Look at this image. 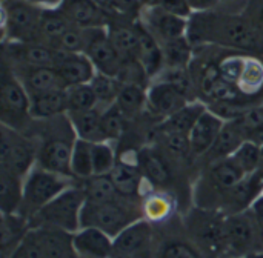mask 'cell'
I'll return each mask as SVG.
<instances>
[{
  "mask_svg": "<svg viewBox=\"0 0 263 258\" xmlns=\"http://www.w3.org/2000/svg\"><path fill=\"white\" fill-rule=\"evenodd\" d=\"M86 43H88V29L71 26L51 46H54L59 51L69 52V54H83Z\"/></svg>",
  "mask_w": 263,
  "mask_h": 258,
  "instance_id": "obj_42",
  "label": "cell"
},
{
  "mask_svg": "<svg viewBox=\"0 0 263 258\" xmlns=\"http://www.w3.org/2000/svg\"><path fill=\"white\" fill-rule=\"evenodd\" d=\"M125 118V114L116 105L106 106L102 111V131L106 142L117 140L123 135Z\"/></svg>",
  "mask_w": 263,
  "mask_h": 258,
  "instance_id": "obj_43",
  "label": "cell"
},
{
  "mask_svg": "<svg viewBox=\"0 0 263 258\" xmlns=\"http://www.w3.org/2000/svg\"><path fill=\"white\" fill-rule=\"evenodd\" d=\"M2 12L5 42H40L42 8L29 0H3Z\"/></svg>",
  "mask_w": 263,
  "mask_h": 258,
  "instance_id": "obj_4",
  "label": "cell"
},
{
  "mask_svg": "<svg viewBox=\"0 0 263 258\" xmlns=\"http://www.w3.org/2000/svg\"><path fill=\"white\" fill-rule=\"evenodd\" d=\"M247 258H263V251H259V252H256V254H253V255Z\"/></svg>",
  "mask_w": 263,
  "mask_h": 258,
  "instance_id": "obj_55",
  "label": "cell"
},
{
  "mask_svg": "<svg viewBox=\"0 0 263 258\" xmlns=\"http://www.w3.org/2000/svg\"><path fill=\"white\" fill-rule=\"evenodd\" d=\"M23 180L6 171H0V209L2 214H18L23 203Z\"/></svg>",
  "mask_w": 263,
  "mask_h": 258,
  "instance_id": "obj_27",
  "label": "cell"
},
{
  "mask_svg": "<svg viewBox=\"0 0 263 258\" xmlns=\"http://www.w3.org/2000/svg\"><path fill=\"white\" fill-rule=\"evenodd\" d=\"M188 5L191 6L193 12H205V11H213L219 6L217 0H186Z\"/></svg>",
  "mask_w": 263,
  "mask_h": 258,
  "instance_id": "obj_52",
  "label": "cell"
},
{
  "mask_svg": "<svg viewBox=\"0 0 263 258\" xmlns=\"http://www.w3.org/2000/svg\"><path fill=\"white\" fill-rule=\"evenodd\" d=\"M68 112L66 89L29 94V115L35 120H51Z\"/></svg>",
  "mask_w": 263,
  "mask_h": 258,
  "instance_id": "obj_21",
  "label": "cell"
},
{
  "mask_svg": "<svg viewBox=\"0 0 263 258\" xmlns=\"http://www.w3.org/2000/svg\"><path fill=\"white\" fill-rule=\"evenodd\" d=\"M82 188L86 202L91 203H111L122 199L109 175H92L83 180Z\"/></svg>",
  "mask_w": 263,
  "mask_h": 258,
  "instance_id": "obj_30",
  "label": "cell"
},
{
  "mask_svg": "<svg viewBox=\"0 0 263 258\" xmlns=\"http://www.w3.org/2000/svg\"><path fill=\"white\" fill-rule=\"evenodd\" d=\"M223 252L233 258H247L256 254L260 245V231L251 211L236 212L223 217L222 226Z\"/></svg>",
  "mask_w": 263,
  "mask_h": 258,
  "instance_id": "obj_5",
  "label": "cell"
},
{
  "mask_svg": "<svg viewBox=\"0 0 263 258\" xmlns=\"http://www.w3.org/2000/svg\"><path fill=\"white\" fill-rule=\"evenodd\" d=\"M174 202L168 194L153 192L143 199L142 203V217L151 223H160L173 214Z\"/></svg>",
  "mask_w": 263,
  "mask_h": 258,
  "instance_id": "obj_38",
  "label": "cell"
},
{
  "mask_svg": "<svg viewBox=\"0 0 263 258\" xmlns=\"http://www.w3.org/2000/svg\"><path fill=\"white\" fill-rule=\"evenodd\" d=\"M146 86L142 85H122L114 105L125 114L126 118L136 117L146 106Z\"/></svg>",
  "mask_w": 263,
  "mask_h": 258,
  "instance_id": "obj_33",
  "label": "cell"
},
{
  "mask_svg": "<svg viewBox=\"0 0 263 258\" xmlns=\"http://www.w3.org/2000/svg\"><path fill=\"white\" fill-rule=\"evenodd\" d=\"M72 186L71 177L48 171L42 166H34L23 180V203L18 214H23L28 220L52 202L57 195Z\"/></svg>",
  "mask_w": 263,
  "mask_h": 258,
  "instance_id": "obj_3",
  "label": "cell"
},
{
  "mask_svg": "<svg viewBox=\"0 0 263 258\" xmlns=\"http://www.w3.org/2000/svg\"><path fill=\"white\" fill-rule=\"evenodd\" d=\"M66 100H68V112H82L89 111L99 106V100L89 83L74 85L66 88Z\"/></svg>",
  "mask_w": 263,
  "mask_h": 258,
  "instance_id": "obj_40",
  "label": "cell"
},
{
  "mask_svg": "<svg viewBox=\"0 0 263 258\" xmlns=\"http://www.w3.org/2000/svg\"><path fill=\"white\" fill-rule=\"evenodd\" d=\"M208 109V106L200 100H193L168 118L162 122L160 132H173V134H182L190 135L191 129L200 118V115Z\"/></svg>",
  "mask_w": 263,
  "mask_h": 258,
  "instance_id": "obj_25",
  "label": "cell"
},
{
  "mask_svg": "<svg viewBox=\"0 0 263 258\" xmlns=\"http://www.w3.org/2000/svg\"><path fill=\"white\" fill-rule=\"evenodd\" d=\"M59 9L74 26L83 29L100 28L109 23L108 17L94 0H63Z\"/></svg>",
  "mask_w": 263,
  "mask_h": 258,
  "instance_id": "obj_19",
  "label": "cell"
},
{
  "mask_svg": "<svg viewBox=\"0 0 263 258\" xmlns=\"http://www.w3.org/2000/svg\"><path fill=\"white\" fill-rule=\"evenodd\" d=\"M139 219H142V215H136L134 211L123 203V199L111 203L85 202L80 225L82 228H97L114 239Z\"/></svg>",
  "mask_w": 263,
  "mask_h": 258,
  "instance_id": "obj_6",
  "label": "cell"
},
{
  "mask_svg": "<svg viewBox=\"0 0 263 258\" xmlns=\"http://www.w3.org/2000/svg\"><path fill=\"white\" fill-rule=\"evenodd\" d=\"M29 2L42 9H55L63 3V0H29Z\"/></svg>",
  "mask_w": 263,
  "mask_h": 258,
  "instance_id": "obj_54",
  "label": "cell"
},
{
  "mask_svg": "<svg viewBox=\"0 0 263 258\" xmlns=\"http://www.w3.org/2000/svg\"><path fill=\"white\" fill-rule=\"evenodd\" d=\"M86 197L82 186H69L52 202L37 211L28 222L31 228H52L74 234L82 228L80 217Z\"/></svg>",
  "mask_w": 263,
  "mask_h": 258,
  "instance_id": "obj_2",
  "label": "cell"
},
{
  "mask_svg": "<svg viewBox=\"0 0 263 258\" xmlns=\"http://www.w3.org/2000/svg\"><path fill=\"white\" fill-rule=\"evenodd\" d=\"M71 26H74L59 8L55 9H43L40 26H39V37L40 42L52 45L62 34H65Z\"/></svg>",
  "mask_w": 263,
  "mask_h": 258,
  "instance_id": "obj_31",
  "label": "cell"
},
{
  "mask_svg": "<svg viewBox=\"0 0 263 258\" xmlns=\"http://www.w3.org/2000/svg\"><path fill=\"white\" fill-rule=\"evenodd\" d=\"M247 57L248 55H243V54H231V55L223 57L219 62V71H220L222 78L237 85V82L242 75Z\"/></svg>",
  "mask_w": 263,
  "mask_h": 258,
  "instance_id": "obj_46",
  "label": "cell"
},
{
  "mask_svg": "<svg viewBox=\"0 0 263 258\" xmlns=\"http://www.w3.org/2000/svg\"><path fill=\"white\" fill-rule=\"evenodd\" d=\"M66 115L77 138L86 140L89 143L106 142L102 131V111L99 109V106L89 111L69 112Z\"/></svg>",
  "mask_w": 263,
  "mask_h": 258,
  "instance_id": "obj_23",
  "label": "cell"
},
{
  "mask_svg": "<svg viewBox=\"0 0 263 258\" xmlns=\"http://www.w3.org/2000/svg\"><path fill=\"white\" fill-rule=\"evenodd\" d=\"M34 145L25 137L18 135L15 129L2 125L0 142V171H6L17 177L25 178L37 162Z\"/></svg>",
  "mask_w": 263,
  "mask_h": 258,
  "instance_id": "obj_7",
  "label": "cell"
},
{
  "mask_svg": "<svg viewBox=\"0 0 263 258\" xmlns=\"http://www.w3.org/2000/svg\"><path fill=\"white\" fill-rule=\"evenodd\" d=\"M222 226L223 217L219 219L206 209H200L190 217V231L196 239V243L210 254L223 252Z\"/></svg>",
  "mask_w": 263,
  "mask_h": 258,
  "instance_id": "obj_14",
  "label": "cell"
},
{
  "mask_svg": "<svg viewBox=\"0 0 263 258\" xmlns=\"http://www.w3.org/2000/svg\"><path fill=\"white\" fill-rule=\"evenodd\" d=\"M231 158L247 175L254 174L256 171H259L262 165V146L251 140H245L234 151Z\"/></svg>",
  "mask_w": 263,
  "mask_h": 258,
  "instance_id": "obj_41",
  "label": "cell"
},
{
  "mask_svg": "<svg viewBox=\"0 0 263 258\" xmlns=\"http://www.w3.org/2000/svg\"><path fill=\"white\" fill-rule=\"evenodd\" d=\"M165 68H188L193 58V43L188 35H182L162 43Z\"/></svg>",
  "mask_w": 263,
  "mask_h": 258,
  "instance_id": "obj_32",
  "label": "cell"
},
{
  "mask_svg": "<svg viewBox=\"0 0 263 258\" xmlns=\"http://www.w3.org/2000/svg\"><path fill=\"white\" fill-rule=\"evenodd\" d=\"M160 258H203L200 249L186 242H170L163 246Z\"/></svg>",
  "mask_w": 263,
  "mask_h": 258,
  "instance_id": "obj_48",
  "label": "cell"
},
{
  "mask_svg": "<svg viewBox=\"0 0 263 258\" xmlns=\"http://www.w3.org/2000/svg\"><path fill=\"white\" fill-rule=\"evenodd\" d=\"M139 166H140L143 177L148 178L153 185H157V186L165 185L171 177L170 168L165 163V160L151 149H145L140 152Z\"/></svg>",
  "mask_w": 263,
  "mask_h": 258,
  "instance_id": "obj_34",
  "label": "cell"
},
{
  "mask_svg": "<svg viewBox=\"0 0 263 258\" xmlns=\"http://www.w3.org/2000/svg\"><path fill=\"white\" fill-rule=\"evenodd\" d=\"M83 54L91 60L97 72L106 75L117 77L123 65V58L112 45L106 26L88 29V43Z\"/></svg>",
  "mask_w": 263,
  "mask_h": 258,
  "instance_id": "obj_10",
  "label": "cell"
},
{
  "mask_svg": "<svg viewBox=\"0 0 263 258\" xmlns=\"http://www.w3.org/2000/svg\"><path fill=\"white\" fill-rule=\"evenodd\" d=\"M9 65V63H8ZM17 78L22 82L28 94L43 92V91H55V89H66V83L63 82L62 75L59 74L57 68L49 66H20V65H9Z\"/></svg>",
  "mask_w": 263,
  "mask_h": 258,
  "instance_id": "obj_15",
  "label": "cell"
},
{
  "mask_svg": "<svg viewBox=\"0 0 263 258\" xmlns=\"http://www.w3.org/2000/svg\"><path fill=\"white\" fill-rule=\"evenodd\" d=\"M116 154L114 148L109 142L92 143V166L94 175H109L112 168L116 166Z\"/></svg>",
  "mask_w": 263,
  "mask_h": 258,
  "instance_id": "obj_44",
  "label": "cell"
},
{
  "mask_svg": "<svg viewBox=\"0 0 263 258\" xmlns=\"http://www.w3.org/2000/svg\"><path fill=\"white\" fill-rule=\"evenodd\" d=\"M217 2H219V6H220V5H230V3H233L236 0H217Z\"/></svg>",
  "mask_w": 263,
  "mask_h": 258,
  "instance_id": "obj_56",
  "label": "cell"
},
{
  "mask_svg": "<svg viewBox=\"0 0 263 258\" xmlns=\"http://www.w3.org/2000/svg\"><path fill=\"white\" fill-rule=\"evenodd\" d=\"M145 5H153V6H157L170 14H174V15H179V17H183V18H191V15L194 14L191 6L188 5L186 0H151Z\"/></svg>",
  "mask_w": 263,
  "mask_h": 258,
  "instance_id": "obj_50",
  "label": "cell"
},
{
  "mask_svg": "<svg viewBox=\"0 0 263 258\" xmlns=\"http://www.w3.org/2000/svg\"><path fill=\"white\" fill-rule=\"evenodd\" d=\"M29 222L20 214H2V252L8 257L29 231Z\"/></svg>",
  "mask_w": 263,
  "mask_h": 258,
  "instance_id": "obj_28",
  "label": "cell"
},
{
  "mask_svg": "<svg viewBox=\"0 0 263 258\" xmlns=\"http://www.w3.org/2000/svg\"><path fill=\"white\" fill-rule=\"evenodd\" d=\"M250 211H251V214H253V217L259 226V231L263 232V194L251 205Z\"/></svg>",
  "mask_w": 263,
  "mask_h": 258,
  "instance_id": "obj_53",
  "label": "cell"
},
{
  "mask_svg": "<svg viewBox=\"0 0 263 258\" xmlns=\"http://www.w3.org/2000/svg\"><path fill=\"white\" fill-rule=\"evenodd\" d=\"M74 142L76 138L72 142L66 138H59V137L48 138L39 149L37 165L48 171H52L66 177H72L71 155H72Z\"/></svg>",
  "mask_w": 263,
  "mask_h": 258,
  "instance_id": "obj_16",
  "label": "cell"
},
{
  "mask_svg": "<svg viewBox=\"0 0 263 258\" xmlns=\"http://www.w3.org/2000/svg\"><path fill=\"white\" fill-rule=\"evenodd\" d=\"M223 125H225V120L208 108L200 115V118L197 120V123L194 125V128L191 129L188 135L191 154L197 157L208 154L213 145L216 143Z\"/></svg>",
  "mask_w": 263,
  "mask_h": 258,
  "instance_id": "obj_18",
  "label": "cell"
},
{
  "mask_svg": "<svg viewBox=\"0 0 263 258\" xmlns=\"http://www.w3.org/2000/svg\"><path fill=\"white\" fill-rule=\"evenodd\" d=\"M137 20H112L106 25L109 38L123 60H137L139 34Z\"/></svg>",
  "mask_w": 263,
  "mask_h": 258,
  "instance_id": "obj_22",
  "label": "cell"
},
{
  "mask_svg": "<svg viewBox=\"0 0 263 258\" xmlns=\"http://www.w3.org/2000/svg\"><path fill=\"white\" fill-rule=\"evenodd\" d=\"M71 174L77 180H86L94 175L92 166V143L76 138L71 155Z\"/></svg>",
  "mask_w": 263,
  "mask_h": 258,
  "instance_id": "obj_35",
  "label": "cell"
},
{
  "mask_svg": "<svg viewBox=\"0 0 263 258\" xmlns=\"http://www.w3.org/2000/svg\"><path fill=\"white\" fill-rule=\"evenodd\" d=\"M156 80L168 82V83L177 86L190 98H191V94H193L194 86H196L194 78H193V75H191L188 68H163V71L159 74V77Z\"/></svg>",
  "mask_w": 263,
  "mask_h": 258,
  "instance_id": "obj_45",
  "label": "cell"
},
{
  "mask_svg": "<svg viewBox=\"0 0 263 258\" xmlns=\"http://www.w3.org/2000/svg\"><path fill=\"white\" fill-rule=\"evenodd\" d=\"M165 137V148L176 157H185L191 152L190 148V138L188 135L182 134H173V132H162Z\"/></svg>",
  "mask_w": 263,
  "mask_h": 258,
  "instance_id": "obj_49",
  "label": "cell"
},
{
  "mask_svg": "<svg viewBox=\"0 0 263 258\" xmlns=\"http://www.w3.org/2000/svg\"><path fill=\"white\" fill-rule=\"evenodd\" d=\"M139 20L145 28L162 43L186 35L190 28V18H183L174 14H170L157 6L143 5Z\"/></svg>",
  "mask_w": 263,
  "mask_h": 258,
  "instance_id": "obj_12",
  "label": "cell"
},
{
  "mask_svg": "<svg viewBox=\"0 0 263 258\" xmlns=\"http://www.w3.org/2000/svg\"><path fill=\"white\" fill-rule=\"evenodd\" d=\"M76 258H112V237L97 228H80L72 234Z\"/></svg>",
  "mask_w": 263,
  "mask_h": 258,
  "instance_id": "obj_17",
  "label": "cell"
},
{
  "mask_svg": "<svg viewBox=\"0 0 263 258\" xmlns=\"http://www.w3.org/2000/svg\"><path fill=\"white\" fill-rule=\"evenodd\" d=\"M55 68L66 86L89 83L97 74L94 65L85 54H69L60 51V58Z\"/></svg>",
  "mask_w": 263,
  "mask_h": 258,
  "instance_id": "obj_20",
  "label": "cell"
},
{
  "mask_svg": "<svg viewBox=\"0 0 263 258\" xmlns=\"http://www.w3.org/2000/svg\"><path fill=\"white\" fill-rule=\"evenodd\" d=\"M3 49L9 65L55 68L60 58V51L43 42H5Z\"/></svg>",
  "mask_w": 263,
  "mask_h": 258,
  "instance_id": "obj_11",
  "label": "cell"
},
{
  "mask_svg": "<svg viewBox=\"0 0 263 258\" xmlns=\"http://www.w3.org/2000/svg\"><path fill=\"white\" fill-rule=\"evenodd\" d=\"M237 125L240 126V129L243 131L247 140L254 134L257 132L259 129L263 128V106H259V105H251L247 112L239 117L237 120Z\"/></svg>",
  "mask_w": 263,
  "mask_h": 258,
  "instance_id": "obj_47",
  "label": "cell"
},
{
  "mask_svg": "<svg viewBox=\"0 0 263 258\" xmlns=\"http://www.w3.org/2000/svg\"><path fill=\"white\" fill-rule=\"evenodd\" d=\"M72 258H76V257H72Z\"/></svg>",
  "mask_w": 263,
  "mask_h": 258,
  "instance_id": "obj_58",
  "label": "cell"
},
{
  "mask_svg": "<svg viewBox=\"0 0 263 258\" xmlns=\"http://www.w3.org/2000/svg\"><path fill=\"white\" fill-rule=\"evenodd\" d=\"M245 15L251 20V23L263 38V0H253L247 8Z\"/></svg>",
  "mask_w": 263,
  "mask_h": 258,
  "instance_id": "obj_51",
  "label": "cell"
},
{
  "mask_svg": "<svg viewBox=\"0 0 263 258\" xmlns=\"http://www.w3.org/2000/svg\"><path fill=\"white\" fill-rule=\"evenodd\" d=\"M245 177L247 174L234 163L231 157L216 160L210 165V180L219 191L220 197L227 191L234 188L239 182H242Z\"/></svg>",
  "mask_w": 263,
  "mask_h": 258,
  "instance_id": "obj_26",
  "label": "cell"
},
{
  "mask_svg": "<svg viewBox=\"0 0 263 258\" xmlns=\"http://www.w3.org/2000/svg\"><path fill=\"white\" fill-rule=\"evenodd\" d=\"M259 171H262V172H263V146H262V165H260Z\"/></svg>",
  "mask_w": 263,
  "mask_h": 258,
  "instance_id": "obj_57",
  "label": "cell"
},
{
  "mask_svg": "<svg viewBox=\"0 0 263 258\" xmlns=\"http://www.w3.org/2000/svg\"><path fill=\"white\" fill-rule=\"evenodd\" d=\"M237 86L248 97H254L263 91V62L260 58L254 55L247 57Z\"/></svg>",
  "mask_w": 263,
  "mask_h": 258,
  "instance_id": "obj_37",
  "label": "cell"
},
{
  "mask_svg": "<svg viewBox=\"0 0 263 258\" xmlns=\"http://www.w3.org/2000/svg\"><path fill=\"white\" fill-rule=\"evenodd\" d=\"M193 45L210 43L242 52H263V38L245 14L219 12L216 9L194 12L186 34Z\"/></svg>",
  "mask_w": 263,
  "mask_h": 258,
  "instance_id": "obj_1",
  "label": "cell"
},
{
  "mask_svg": "<svg viewBox=\"0 0 263 258\" xmlns=\"http://www.w3.org/2000/svg\"><path fill=\"white\" fill-rule=\"evenodd\" d=\"M89 85L99 100V105H103L106 108V106H111L116 103L123 83L117 77L97 72L94 75V78L89 82Z\"/></svg>",
  "mask_w": 263,
  "mask_h": 258,
  "instance_id": "obj_39",
  "label": "cell"
},
{
  "mask_svg": "<svg viewBox=\"0 0 263 258\" xmlns=\"http://www.w3.org/2000/svg\"><path fill=\"white\" fill-rule=\"evenodd\" d=\"M0 105H2V125L12 129L18 128L29 115V94L17 78L11 66L5 62L0 82Z\"/></svg>",
  "mask_w": 263,
  "mask_h": 258,
  "instance_id": "obj_8",
  "label": "cell"
},
{
  "mask_svg": "<svg viewBox=\"0 0 263 258\" xmlns=\"http://www.w3.org/2000/svg\"><path fill=\"white\" fill-rule=\"evenodd\" d=\"M247 140L243 131L240 129V126L237 125L236 120L231 122H225L216 143L213 145L211 151L208 154H211V163L220 158H227L231 157L234 154V151Z\"/></svg>",
  "mask_w": 263,
  "mask_h": 258,
  "instance_id": "obj_29",
  "label": "cell"
},
{
  "mask_svg": "<svg viewBox=\"0 0 263 258\" xmlns=\"http://www.w3.org/2000/svg\"><path fill=\"white\" fill-rule=\"evenodd\" d=\"M190 102L193 100L183 91H180L177 86L168 82L153 80L146 91L148 109L163 120L177 112L179 109H182L183 106H186Z\"/></svg>",
  "mask_w": 263,
  "mask_h": 258,
  "instance_id": "obj_13",
  "label": "cell"
},
{
  "mask_svg": "<svg viewBox=\"0 0 263 258\" xmlns=\"http://www.w3.org/2000/svg\"><path fill=\"white\" fill-rule=\"evenodd\" d=\"M109 177L122 199L131 200L139 195L142 189V180H143L140 166L128 163V162H117Z\"/></svg>",
  "mask_w": 263,
  "mask_h": 258,
  "instance_id": "obj_24",
  "label": "cell"
},
{
  "mask_svg": "<svg viewBox=\"0 0 263 258\" xmlns=\"http://www.w3.org/2000/svg\"><path fill=\"white\" fill-rule=\"evenodd\" d=\"M109 22L112 20H129L139 18L142 11V0H94Z\"/></svg>",
  "mask_w": 263,
  "mask_h": 258,
  "instance_id": "obj_36",
  "label": "cell"
},
{
  "mask_svg": "<svg viewBox=\"0 0 263 258\" xmlns=\"http://www.w3.org/2000/svg\"><path fill=\"white\" fill-rule=\"evenodd\" d=\"M153 226L139 219L112 239V258H151Z\"/></svg>",
  "mask_w": 263,
  "mask_h": 258,
  "instance_id": "obj_9",
  "label": "cell"
}]
</instances>
